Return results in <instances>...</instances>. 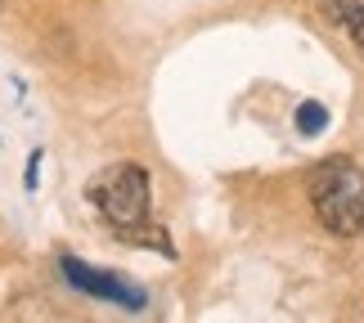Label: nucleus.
I'll list each match as a JSON object with an SVG mask.
<instances>
[{"label": "nucleus", "mask_w": 364, "mask_h": 323, "mask_svg": "<svg viewBox=\"0 0 364 323\" xmlns=\"http://www.w3.org/2000/svg\"><path fill=\"white\" fill-rule=\"evenodd\" d=\"M328 13L342 23V32L364 50V0H328Z\"/></svg>", "instance_id": "obj_4"}, {"label": "nucleus", "mask_w": 364, "mask_h": 323, "mask_svg": "<svg viewBox=\"0 0 364 323\" xmlns=\"http://www.w3.org/2000/svg\"><path fill=\"white\" fill-rule=\"evenodd\" d=\"M86 198L100 207V216L113 224L117 234L135 238L139 224L149 220V171L135 162H122V166H108L104 175L90 180Z\"/></svg>", "instance_id": "obj_2"}, {"label": "nucleus", "mask_w": 364, "mask_h": 323, "mask_svg": "<svg viewBox=\"0 0 364 323\" xmlns=\"http://www.w3.org/2000/svg\"><path fill=\"white\" fill-rule=\"evenodd\" d=\"M59 270H63L68 283H73L77 292H86V297L113 301V305H122V310H131V314H139V310L149 305L144 288L126 283V278H122V274H113V270H95V265L77 261V256H63V261H59Z\"/></svg>", "instance_id": "obj_3"}, {"label": "nucleus", "mask_w": 364, "mask_h": 323, "mask_svg": "<svg viewBox=\"0 0 364 323\" xmlns=\"http://www.w3.org/2000/svg\"><path fill=\"white\" fill-rule=\"evenodd\" d=\"M297 131H301V135H324V131H328V108L315 104V99H306V104L297 108Z\"/></svg>", "instance_id": "obj_5"}, {"label": "nucleus", "mask_w": 364, "mask_h": 323, "mask_svg": "<svg viewBox=\"0 0 364 323\" xmlns=\"http://www.w3.org/2000/svg\"><path fill=\"white\" fill-rule=\"evenodd\" d=\"M311 207L328 234L355 238L364 229V171L351 158H324L311 171Z\"/></svg>", "instance_id": "obj_1"}]
</instances>
